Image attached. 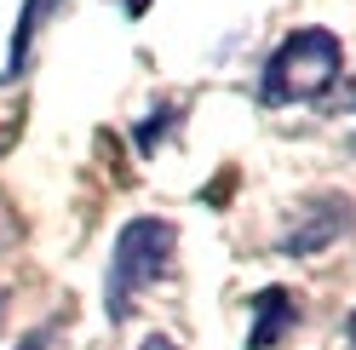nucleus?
Returning a JSON list of instances; mask_svg holds the SVG:
<instances>
[{
    "label": "nucleus",
    "mask_w": 356,
    "mask_h": 350,
    "mask_svg": "<svg viewBox=\"0 0 356 350\" xmlns=\"http://www.w3.org/2000/svg\"><path fill=\"white\" fill-rule=\"evenodd\" d=\"M47 339H52V327H35V333H29L24 344H17V350H47Z\"/></svg>",
    "instance_id": "7"
},
{
    "label": "nucleus",
    "mask_w": 356,
    "mask_h": 350,
    "mask_svg": "<svg viewBox=\"0 0 356 350\" xmlns=\"http://www.w3.org/2000/svg\"><path fill=\"white\" fill-rule=\"evenodd\" d=\"M350 218H356L350 195L322 190V195H310V201H299L293 224L276 235V247H282V258H316V253H327V247L350 230Z\"/></svg>",
    "instance_id": "3"
},
{
    "label": "nucleus",
    "mask_w": 356,
    "mask_h": 350,
    "mask_svg": "<svg viewBox=\"0 0 356 350\" xmlns=\"http://www.w3.org/2000/svg\"><path fill=\"white\" fill-rule=\"evenodd\" d=\"M144 6H149V0H127V17H138Z\"/></svg>",
    "instance_id": "10"
},
{
    "label": "nucleus",
    "mask_w": 356,
    "mask_h": 350,
    "mask_svg": "<svg viewBox=\"0 0 356 350\" xmlns=\"http://www.w3.org/2000/svg\"><path fill=\"white\" fill-rule=\"evenodd\" d=\"M58 6H63V0H24V12H17V24H12V52H6V69H0V86L29 69V47H35V35L47 29V17Z\"/></svg>",
    "instance_id": "5"
},
{
    "label": "nucleus",
    "mask_w": 356,
    "mask_h": 350,
    "mask_svg": "<svg viewBox=\"0 0 356 350\" xmlns=\"http://www.w3.org/2000/svg\"><path fill=\"white\" fill-rule=\"evenodd\" d=\"M172 121H178V103H161V109H149V115L132 126V144H138V156H155V144L172 133Z\"/></svg>",
    "instance_id": "6"
},
{
    "label": "nucleus",
    "mask_w": 356,
    "mask_h": 350,
    "mask_svg": "<svg viewBox=\"0 0 356 350\" xmlns=\"http://www.w3.org/2000/svg\"><path fill=\"white\" fill-rule=\"evenodd\" d=\"M345 350H356V310L345 316Z\"/></svg>",
    "instance_id": "9"
},
{
    "label": "nucleus",
    "mask_w": 356,
    "mask_h": 350,
    "mask_svg": "<svg viewBox=\"0 0 356 350\" xmlns=\"http://www.w3.org/2000/svg\"><path fill=\"white\" fill-rule=\"evenodd\" d=\"M345 75V47L333 29H293L259 69V103L287 109V103H316L327 98Z\"/></svg>",
    "instance_id": "1"
},
{
    "label": "nucleus",
    "mask_w": 356,
    "mask_h": 350,
    "mask_svg": "<svg viewBox=\"0 0 356 350\" xmlns=\"http://www.w3.org/2000/svg\"><path fill=\"white\" fill-rule=\"evenodd\" d=\"M0 327H6V293H0Z\"/></svg>",
    "instance_id": "11"
},
{
    "label": "nucleus",
    "mask_w": 356,
    "mask_h": 350,
    "mask_svg": "<svg viewBox=\"0 0 356 350\" xmlns=\"http://www.w3.org/2000/svg\"><path fill=\"white\" fill-rule=\"evenodd\" d=\"M299 327V299L287 288H259L253 293V327H248V350H276L287 333Z\"/></svg>",
    "instance_id": "4"
},
{
    "label": "nucleus",
    "mask_w": 356,
    "mask_h": 350,
    "mask_svg": "<svg viewBox=\"0 0 356 350\" xmlns=\"http://www.w3.org/2000/svg\"><path fill=\"white\" fill-rule=\"evenodd\" d=\"M172 253H178L172 218H127L121 224L115 247H109V270H104V310L115 327L132 316L138 293H149L172 270Z\"/></svg>",
    "instance_id": "2"
},
{
    "label": "nucleus",
    "mask_w": 356,
    "mask_h": 350,
    "mask_svg": "<svg viewBox=\"0 0 356 350\" xmlns=\"http://www.w3.org/2000/svg\"><path fill=\"white\" fill-rule=\"evenodd\" d=\"M138 350H178V344H172V339H167V333H149V339H144V344H138Z\"/></svg>",
    "instance_id": "8"
}]
</instances>
